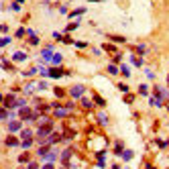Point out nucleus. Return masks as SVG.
I'll return each instance as SVG.
<instances>
[{"label": "nucleus", "mask_w": 169, "mask_h": 169, "mask_svg": "<svg viewBox=\"0 0 169 169\" xmlns=\"http://www.w3.org/2000/svg\"><path fill=\"white\" fill-rule=\"evenodd\" d=\"M51 132H53V122L49 120L47 124H41V127L37 128V132H35V136H37V139H47V136H49Z\"/></svg>", "instance_id": "f257e3e1"}, {"label": "nucleus", "mask_w": 169, "mask_h": 169, "mask_svg": "<svg viewBox=\"0 0 169 169\" xmlns=\"http://www.w3.org/2000/svg\"><path fill=\"white\" fill-rule=\"evenodd\" d=\"M84 94H86V88L82 84L71 86V90H69V96H71V98H82Z\"/></svg>", "instance_id": "f03ea898"}, {"label": "nucleus", "mask_w": 169, "mask_h": 169, "mask_svg": "<svg viewBox=\"0 0 169 169\" xmlns=\"http://www.w3.org/2000/svg\"><path fill=\"white\" fill-rule=\"evenodd\" d=\"M18 118L21 120H31V116H33V108H29V106H23V108H18Z\"/></svg>", "instance_id": "7ed1b4c3"}, {"label": "nucleus", "mask_w": 169, "mask_h": 169, "mask_svg": "<svg viewBox=\"0 0 169 169\" xmlns=\"http://www.w3.org/2000/svg\"><path fill=\"white\" fill-rule=\"evenodd\" d=\"M63 76H69V71L59 69V67H51V69H49V78H53V80H59V78H63Z\"/></svg>", "instance_id": "20e7f679"}, {"label": "nucleus", "mask_w": 169, "mask_h": 169, "mask_svg": "<svg viewBox=\"0 0 169 169\" xmlns=\"http://www.w3.org/2000/svg\"><path fill=\"white\" fill-rule=\"evenodd\" d=\"M59 155H61V153H59L57 149H51V151H49L47 155H43L41 159H43V161H47V163H53L55 159H59Z\"/></svg>", "instance_id": "39448f33"}, {"label": "nucleus", "mask_w": 169, "mask_h": 169, "mask_svg": "<svg viewBox=\"0 0 169 169\" xmlns=\"http://www.w3.org/2000/svg\"><path fill=\"white\" fill-rule=\"evenodd\" d=\"M53 114H55L57 118H67V116L71 114V110H67L65 106H59V108H55V110H53Z\"/></svg>", "instance_id": "423d86ee"}, {"label": "nucleus", "mask_w": 169, "mask_h": 169, "mask_svg": "<svg viewBox=\"0 0 169 169\" xmlns=\"http://www.w3.org/2000/svg\"><path fill=\"white\" fill-rule=\"evenodd\" d=\"M18 130H23V120H10L8 122V132L12 134V132H18Z\"/></svg>", "instance_id": "0eeeda50"}, {"label": "nucleus", "mask_w": 169, "mask_h": 169, "mask_svg": "<svg viewBox=\"0 0 169 169\" xmlns=\"http://www.w3.org/2000/svg\"><path fill=\"white\" fill-rule=\"evenodd\" d=\"M14 100H16L14 94H6V96H4V106H6L8 110H12V108H14Z\"/></svg>", "instance_id": "6e6552de"}, {"label": "nucleus", "mask_w": 169, "mask_h": 169, "mask_svg": "<svg viewBox=\"0 0 169 169\" xmlns=\"http://www.w3.org/2000/svg\"><path fill=\"white\" fill-rule=\"evenodd\" d=\"M4 145H6V147H18V145H21V141H18L16 136H12V134H8V136L4 139Z\"/></svg>", "instance_id": "1a4fd4ad"}, {"label": "nucleus", "mask_w": 169, "mask_h": 169, "mask_svg": "<svg viewBox=\"0 0 169 169\" xmlns=\"http://www.w3.org/2000/svg\"><path fill=\"white\" fill-rule=\"evenodd\" d=\"M71 155H74V149H65V151L59 155V159H61L65 165H69V159H71Z\"/></svg>", "instance_id": "9d476101"}, {"label": "nucleus", "mask_w": 169, "mask_h": 169, "mask_svg": "<svg viewBox=\"0 0 169 169\" xmlns=\"http://www.w3.org/2000/svg\"><path fill=\"white\" fill-rule=\"evenodd\" d=\"M155 96H157L159 100H165V98L169 96L167 88H161V86H157V88H155Z\"/></svg>", "instance_id": "9b49d317"}, {"label": "nucleus", "mask_w": 169, "mask_h": 169, "mask_svg": "<svg viewBox=\"0 0 169 169\" xmlns=\"http://www.w3.org/2000/svg\"><path fill=\"white\" fill-rule=\"evenodd\" d=\"M59 141H63V136H61L59 132H51V134L47 136V143H49V145H55V143H59Z\"/></svg>", "instance_id": "f8f14e48"}, {"label": "nucleus", "mask_w": 169, "mask_h": 169, "mask_svg": "<svg viewBox=\"0 0 169 169\" xmlns=\"http://www.w3.org/2000/svg\"><path fill=\"white\" fill-rule=\"evenodd\" d=\"M12 61H16V63H23V61H27V53H25V51H16V53L12 55Z\"/></svg>", "instance_id": "ddd939ff"}, {"label": "nucleus", "mask_w": 169, "mask_h": 169, "mask_svg": "<svg viewBox=\"0 0 169 169\" xmlns=\"http://www.w3.org/2000/svg\"><path fill=\"white\" fill-rule=\"evenodd\" d=\"M33 90H37V82H31V84H27V86H25V90H23V94L31 96V94H33Z\"/></svg>", "instance_id": "4468645a"}, {"label": "nucleus", "mask_w": 169, "mask_h": 169, "mask_svg": "<svg viewBox=\"0 0 169 169\" xmlns=\"http://www.w3.org/2000/svg\"><path fill=\"white\" fill-rule=\"evenodd\" d=\"M33 143H35V141H33V139H23V141H21V145H18V147H21V149H25V151H27V149H31V147H33Z\"/></svg>", "instance_id": "2eb2a0df"}, {"label": "nucleus", "mask_w": 169, "mask_h": 169, "mask_svg": "<svg viewBox=\"0 0 169 169\" xmlns=\"http://www.w3.org/2000/svg\"><path fill=\"white\" fill-rule=\"evenodd\" d=\"M149 104H151V106H157V108H161V106H163V100H159L157 96H151V98H149Z\"/></svg>", "instance_id": "dca6fc26"}, {"label": "nucleus", "mask_w": 169, "mask_h": 169, "mask_svg": "<svg viewBox=\"0 0 169 169\" xmlns=\"http://www.w3.org/2000/svg\"><path fill=\"white\" fill-rule=\"evenodd\" d=\"M6 118H10V110L6 106H0V120H6Z\"/></svg>", "instance_id": "f3484780"}, {"label": "nucleus", "mask_w": 169, "mask_h": 169, "mask_svg": "<svg viewBox=\"0 0 169 169\" xmlns=\"http://www.w3.org/2000/svg\"><path fill=\"white\" fill-rule=\"evenodd\" d=\"M61 59H63V55H61V53H53L51 63H53V65H61Z\"/></svg>", "instance_id": "a211bd4d"}, {"label": "nucleus", "mask_w": 169, "mask_h": 169, "mask_svg": "<svg viewBox=\"0 0 169 169\" xmlns=\"http://www.w3.org/2000/svg\"><path fill=\"white\" fill-rule=\"evenodd\" d=\"M35 134H33V130L31 128H23L21 130V139H33Z\"/></svg>", "instance_id": "6ab92c4d"}, {"label": "nucleus", "mask_w": 169, "mask_h": 169, "mask_svg": "<svg viewBox=\"0 0 169 169\" xmlns=\"http://www.w3.org/2000/svg\"><path fill=\"white\" fill-rule=\"evenodd\" d=\"M80 100H82V106H84V108H88V110H92V108H94V104H92V100H88L86 96H82Z\"/></svg>", "instance_id": "aec40b11"}, {"label": "nucleus", "mask_w": 169, "mask_h": 169, "mask_svg": "<svg viewBox=\"0 0 169 169\" xmlns=\"http://www.w3.org/2000/svg\"><path fill=\"white\" fill-rule=\"evenodd\" d=\"M130 63H132L134 67H141V65H143V59L136 57V55H130Z\"/></svg>", "instance_id": "412c9836"}, {"label": "nucleus", "mask_w": 169, "mask_h": 169, "mask_svg": "<svg viewBox=\"0 0 169 169\" xmlns=\"http://www.w3.org/2000/svg\"><path fill=\"white\" fill-rule=\"evenodd\" d=\"M96 165H98V167H106V157H104V153H98V161H96Z\"/></svg>", "instance_id": "4be33fe9"}, {"label": "nucleus", "mask_w": 169, "mask_h": 169, "mask_svg": "<svg viewBox=\"0 0 169 169\" xmlns=\"http://www.w3.org/2000/svg\"><path fill=\"white\" fill-rule=\"evenodd\" d=\"M86 12V8H76V10H71L69 12V18H76V16H82Z\"/></svg>", "instance_id": "5701e85b"}, {"label": "nucleus", "mask_w": 169, "mask_h": 169, "mask_svg": "<svg viewBox=\"0 0 169 169\" xmlns=\"http://www.w3.org/2000/svg\"><path fill=\"white\" fill-rule=\"evenodd\" d=\"M23 106H27V100L25 98H16L14 100V108H23Z\"/></svg>", "instance_id": "b1692460"}, {"label": "nucleus", "mask_w": 169, "mask_h": 169, "mask_svg": "<svg viewBox=\"0 0 169 169\" xmlns=\"http://www.w3.org/2000/svg\"><path fill=\"white\" fill-rule=\"evenodd\" d=\"M122 151H124V145H122V141H118L116 147H114V153H116V155H122Z\"/></svg>", "instance_id": "393cba45"}, {"label": "nucleus", "mask_w": 169, "mask_h": 169, "mask_svg": "<svg viewBox=\"0 0 169 169\" xmlns=\"http://www.w3.org/2000/svg\"><path fill=\"white\" fill-rule=\"evenodd\" d=\"M10 41H12V39H10L8 35H6V37H0V49L6 47V45H10Z\"/></svg>", "instance_id": "a878e982"}, {"label": "nucleus", "mask_w": 169, "mask_h": 169, "mask_svg": "<svg viewBox=\"0 0 169 169\" xmlns=\"http://www.w3.org/2000/svg\"><path fill=\"white\" fill-rule=\"evenodd\" d=\"M39 37H37V35H31V37H29V45H33V47H37V45H39Z\"/></svg>", "instance_id": "bb28decb"}, {"label": "nucleus", "mask_w": 169, "mask_h": 169, "mask_svg": "<svg viewBox=\"0 0 169 169\" xmlns=\"http://www.w3.org/2000/svg\"><path fill=\"white\" fill-rule=\"evenodd\" d=\"M78 27H80V25H78V23H69V25H67V27H65V29H63V31H65V33H71V31H76V29H78Z\"/></svg>", "instance_id": "cd10ccee"}, {"label": "nucleus", "mask_w": 169, "mask_h": 169, "mask_svg": "<svg viewBox=\"0 0 169 169\" xmlns=\"http://www.w3.org/2000/svg\"><path fill=\"white\" fill-rule=\"evenodd\" d=\"M98 122H100V124H108V116H106L104 112H100V114H98Z\"/></svg>", "instance_id": "c85d7f7f"}, {"label": "nucleus", "mask_w": 169, "mask_h": 169, "mask_svg": "<svg viewBox=\"0 0 169 169\" xmlns=\"http://www.w3.org/2000/svg\"><path fill=\"white\" fill-rule=\"evenodd\" d=\"M120 157H122V161H130V159H132V151H122Z\"/></svg>", "instance_id": "c756f323"}, {"label": "nucleus", "mask_w": 169, "mask_h": 169, "mask_svg": "<svg viewBox=\"0 0 169 169\" xmlns=\"http://www.w3.org/2000/svg\"><path fill=\"white\" fill-rule=\"evenodd\" d=\"M18 163H31V157H29L27 153H23V155L18 157Z\"/></svg>", "instance_id": "7c9ffc66"}, {"label": "nucleus", "mask_w": 169, "mask_h": 169, "mask_svg": "<svg viewBox=\"0 0 169 169\" xmlns=\"http://www.w3.org/2000/svg\"><path fill=\"white\" fill-rule=\"evenodd\" d=\"M139 94H141V96H149V88H147L145 84L139 86Z\"/></svg>", "instance_id": "2f4dec72"}, {"label": "nucleus", "mask_w": 169, "mask_h": 169, "mask_svg": "<svg viewBox=\"0 0 169 169\" xmlns=\"http://www.w3.org/2000/svg\"><path fill=\"white\" fill-rule=\"evenodd\" d=\"M108 71H110L112 76H116V74H120V69H118V67H116L114 63H112V65H108Z\"/></svg>", "instance_id": "473e14b6"}, {"label": "nucleus", "mask_w": 169, "mask_h": 169, "mask_svg": "<svg viewBox=\"0 0 169 169\" xmlns=\"http://www.w3.org/2000/svg\"><path fill=\"white\" fill-rule=\"evenodd\" d=\"M53 94H55L57 98H63V96H65V90H61V88H55V90H53Z\"/></svg>", "instance_id": "72a5a7b5"}, {"label": "nucleus", "mask_w": 169, "mask_h": 169, "mask_svg": "<svg viewBox=\"0 0 169 169\" xmlns=\"http://www.w3.org/2000/svg\"><path fill=\"white\" fill-rule=\"evenodd\" d=\"M94 102H96L98 106H104V104H106V102H104V98H102V96H98V94L94 96Z\"/></svg>", "instance_id": "f704fd0d"}, {"label": "nucleus", "mask_w": 169, "mask_h": 169, "mask_svg": "<svg viewBox=\"0 0 169 169\" xmlns=\"http://www.w3.org/2000/svg\"><path fill=\"white\" fill-rule=\"evenodd\" d=\"M10 10H12V12H21V4H18V2H12V4H10Z\"/></svg>", "instance_id": "c9c22d12"}, {"label": "nucleus", "mask_w": 169, "mask_h": 169, "mask_svg": "<svg viewBox=\"0 0 169 169\" xmlns=\"http://www.w3.org/2000/svg\"><path fill=\"white\" fill-rule=\"evenodd\" d=\"M110 39H112V41H114V43H124V41H127L124 37H118V35H112Z\"/></svg>", "instance_id": "e433bc0d"}, {"label": "nucleus", "mask_w": 169, "mask_h": 169, "mask_svg": "<svg viewBox=\"0 0 169 169\" xmlns=\"http://www.w3.org/2000/svg\"><path fill=\"white\" fill-rule=\"evenodd\" d=\"M74 45H76L78 49H86V47H88V43H86V41H76Z\"/></svg>", "instance_id": "4c0bfd02"}, {"label": "nucleus", "mask_w": 169, "mask_h": 169, "mask_svg": "<svg viewBox=\"0 0 169 169\" xmlns=\"http://www.w3.org/2000/svg\"><path fill=\"white\" fill-rule=\"evenodd\" d=\"M120 71H122V76H124V78H128V76H130V71H128L127 65H120Z\"/></svg>", "instance_id": "58836bf2"}, {"label": "nucleus", "mask_w": 169, "mask_h": 169, "mask_svg": "<svg viewBox=\"0 0 169 169\" xmlns=\"http://www.w3.org/2000/svg\"><path fill=\"white\" fill-rule=\"evenodd\" d=\"M27 169H39V163L37 161H31V163H27Z\"/></svg>", "instance_id": "ea45409f"}, {"label": "nucleus", "mask_w": 169, "mask_h": 169, "mask_svg": "<svg viewBox=\"0 0 169 169\" xmlns=\"http://www.w3.org/2000/svg\"><path fill=\"white\" fill-rule=\"evenodd\" d=\"M14 35H16V37H23V35H27V29H23V27H21V29H16V33H14Z\"/></svg>", "instance_id": "a19ab883"}, {"label": "nucleus", "mask_w": 169, "mask_h": 169, "mask_svg": "<svg viewBox=\"0 0 169 169\" xmlns=\"http://www.w3.org/2000/svg\"><path fill=\"white\" fill-rule=\"evenodd\" d=\"M104 49H106V51H110V53H114V51H116V47H114V45H110V43H106V45H104Z\"/></svg>", "instance_id": "79ce46f5"}, {"label": "nucleus", "mask_w": 169, "mask_h": 169, "mask_svg": "<svg viewBox=\"0 0 169 169\" xmlns=\"http://www.w3.org/2000/svg\"><path fill=\"white\" fill-rule=\"evenodd\" d=\"M112 61H114V65H120V63H122V55H114Z\"/></svg>", "instance_id": "37998d69"}, {"label": "nucleus", "mask_w": 169, "mask_h": 169, "mask_svg": "<svg viewBox=\"0 0 169 169\" xmlns=\"http://www.w3.org/2000/svg\"><path fill=\"white\" fill-rule=\"evenodd\" d=\"M145 76H147V80H155V71H151V69H147Z\"/></svg>", "instance_id": "c03bdc74"}, {"label": "nucleus", "mask_w": 169, "mask_h": 169, "mask_svg": "<svg viewBox=\"0 0 169 169\" xmlns=\"http://www.w3.org/2000/svg\"><path fill=\"white\" fill-rule=\"evenodd\" d=\"M145 51H147V47H145V45H139V47H136V53H139V55H143Z\"/></svg>", "instance_id": "a18cd8bd"}, {"label": "nucleus", "mask_w": 169, "mask_h": 169, "mask_svg": "<svg viewBox=\"0 0 169 169\" xmlns=\"http://www.w3.org/2000/svg\"><path fill=\"white\" fill-rule=\"evenodd\" d=\"M155 143H157V145H159V147H161V149H165V147H167V143H165V141H163V139H157V141H155Z\"/></svg>", "instance_id": "49530a36"}, {"label": "nucleus", "mask_w": 169, "mask_h": 169, "mask_svg": "<svg viewBox=\"0 0 169 169\" xmlns=\"http://www.w3.org/2000/svg\"><path fill=\"white\" fill-rule=\"evenodd\" d=\"M118 90H120V92H124V94H128V86L127 84H118Z\"/></svg>", "instance_id": "de8ad7c7"}, {"label": "nucleus", "mask_w": 169, "mask_h": 169, "mask_svg": "<svg viewBox=\"0 0 169 169\" xmlns=\"http://www.w3.org/2000/svg\"><path fill=\"white\" fill-rule=\"evenodd\" d=\"M53 39H57V41H63V35H61V33H53Z\"/></svg>", "instance_id": "09e8293b"}, {"label": "nucleus", "mask_w": 169, "mask_h": 169, "mask_svg": "<svg viewBox=\"0 0 169 169\" xmlns=\"http://www.w3.org/2000/svg\"><path fill=\"white\" fill-rule=\"evenodd\" d=\"M45 88H47L45 82H37V90H45Z\"/></svg>", "instance_id": "8fccbe9b"}, {"label": "nucleus", "mask_w": 169, "mask_h": 169, "mask_svg": "<svg viewBox=\"0 0 169 169\" xmlns=\"http://www.w3.org/2000/svg\"><path fill=\"white\" fill-rule=\"evenodd\" d=\"M124 100H127L128 104H130V102H132V100H134V96H132V94H127V98H124Z\"/></svg>", "instance_id": "3c124183"}, {"label": "nucleus", "mask_w": 169, "mask_h": 169, "mask_svg": "<svg viewBox=\"0 0 169 169\" xmlns=\"http://www.w3.org/2000/svg\"><path fill=\"white\" fill-rule=\"evenodd\" d=\"M0 33H8V27L6 25H0Z\"/></svg>", "instance_id": "603ef678"}, {"label": "nucleus", "mask_w": 169, "mask_h": 169, "mask_svg": "<svg viewBox=\"0 0 169 169\" xmlns=\"http://www.w3.org/2000/svg\"><path fill=\"white\" fill-rule=\"evenodd\" d=\"M0 102H4V94H0Z\"/></svg>", "instance_id": "864d4df0"}, {"label": "nucleus", "mask_w": 169, "mask_h": 169, "mask_svg": "<svg viewBox=\"0 0 169 169\" xmlns=\"http://www.w3.org/2000/svg\"><path fill=\"white\" fill-rule=\"evenodd\" d=\"M112 169H120V165H112Z\"/></svg>", "instance_id": "5fc2aeb1"}, {"label": "nucleus", "mask_w": 169, "mask_h": 169, "mask_svg": "<svg viewBox=\"0 0 169 169\" xmlns=\"http://www.w3.org/2000/svg\"><path fill=\"white\" fill-rule=\"evenodd\" d=\"M14 2H18V4H23V2H25V0H14Z\"/></svg>", "instance_id": "6e6d98bb"}, {"label": "nucleus", "mask_w": 169, "mask_h": 169, "mask_svg": "<svg viewBox=\"0 0 169 169\" xmlns=\"http://www.w3.org/2000/svg\"><path fill=\"white\" fill-rule=\"evenodd\" d=\"M90 2H100V0H90Z\"/></svg>", "instance_id": "4d7b16f0"}, {"label": "nucleus", "mask_w": 169, "mask_h": 169, "mask_svg": "<svg viewBox=\"0 0 169 169\" xmlns=\"http://www.w3.org/2000/svg\"><path fill=\"white\" fill-rule=\"evenodd\" d=\"M167 84H169V76H167Z\"/></svg>", "instance_id": "13d9d810"}, {"label": "nucleus", "mask_w": 169, "mask_h": 169, "mask_svg": "<svg viewBox=\"0 0 169 169\" xmlns=\"http://www.w3.org/2000/svg\"><path fill=\"white\" fill-rule=\"evenodd\" d=\"M167 110H169V104H167Z\"/></svg>", "instance_id": "bf43d9fd"}]
</instances>
